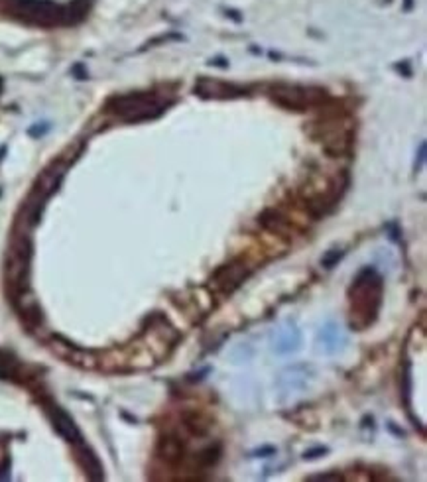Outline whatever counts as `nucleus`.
<instances>
[{"label": "nucleus", "mask_w": 427, "mask_h": 482, "mask_svg": "<svg viewBox=\"0 0 427 482\" xmlns=\"http://www.w3.org/2000/svg\"><path fill=\"white\" fill-rule=\"evenodd\" d=\"M352 315L357 319H364L362 327H368L373 323L378 309L382 303V278L374 268H364L352 280Z\"/></svg>", "instance_id": "obj_1"}, {"label": "nucleus", "mask_w": 427, "mask_h": 482, "mask_svg": "<svg viewBox=\"0 0 427 482\" xmlns=\"http://www.w3.org/2000/svg\"><path fill=\"white\" fill-rule=\"evenodd\" d=\"M112 110L126 122H140L156 119L164 112L165 105L150 95H124L110 100Z\"/></svg>", "instance_id": "obj_2"}, {"label": "nucleus", "mask_w": 427, "mask_h": 482, "mask_svg": "<svg viewBox=\"0 0 427 482\" xmlns=\"http://www.w3.org/2000/svg\"><path fill=\"white\" fill-rule=\"evenodd\" d=\"M270 93H272V99L280 107L290 110L309 109L325 97V93L321 89L299 87V85H287V83H278L272 87Z\"/></svg>", "instance_id": "obj_3"}, {"label": "nucleus", "mask_w": 427, "mask_h": 482, "mask_svg": "<svg viewBox=\"0 0 427 482\" xmlns=\"http://www.w3.org/2000/svg\"><path fill=\"white\" fill-rule=\"evenodd\" d=\"M195 93L199 97H205V99H227V97H241V95L246 93V89L219 83V81H211L207 77H203V79H199V83L195 85Z\"/></svg>", "instance_id": "obj_4"}, {"label": "nucleus", "mask_w": 427, "mask_h": 482, "mask_svg": "<svg viewBox=\"0 0 427 482\" xmlns=\"http://www.w3.org/2000/svg\"><path fill=\"white\" fill-rule=\"evenodd\" d=\"M248 268L244 264H229L225 268H220L219 272L215 274V282H217V287L223 289L225 294H230L232 289H237L239 285L242 284V280L248 276Z\"/></svg>", "instance_id": "obj_5"}, {"label": "nucleus", "mask_w": 427, "mask_h": 482, "mask_svg": "<svg viewBox=\"0 0 427 482\" xmlns=\"http://www.w3.org/2000/svg\"><path fill=\"white\" fill-rule=\"evenodd\" d=\"M272 345H274V351L280 352V354L296 351V349H299V345H301V335H299V331H297L294 323H284L274 333Z\"/></svg>", "instance_id": "obj_6"}, {"label": "nucleus", "mask_w": 427, "mask_h": 482, "mask_svg": "<svg viewBox=\"0 0 427 482\" xmlns=\"http://www.w3.org/2000/svg\"><path fill=\"white\" fill-rule=\"evenodd\" d=\"M50 417H52V423H54L55 431L66 439V441H69V443H79V441H81V433H79V429H77L75 421L67 416L61 407H52V409H50Z\"/></svg>", "instance_id": "obj_7"}, {"label": "nucleus", "mask_w": 427, "mask_h": 482, "mask_svg": "<svg viewBox=\"0 0 427 482\" xmlns=\"http://www.w3.org/2000/svg\"><path fill=\"white\" fill-rule=\"evenodd\" d=\"M319 340H323V347H325V352H335L339 349L340 345V333L337 329V325L329 323L327 327H323L321 333H319Z\"/></svg>", "instance_id": "obj_8"}, {"label": "nucleus", "mask_w": 427, "mask_h": 482, "mask_svg": "<svg viewBox=\"0 0 427 482\" xmlns=\"http://www.w3.org/2000/svg\"><path fill=\"white\" fill-rule=\"evenodd\" d=\"M186 423L187 428L191 429L193 433H197V435H205L209 428H211V421L205 416L197 414V412H193L191 416H186Z\"/></svg>", "instance_id": "obj_9"}, {"label": "nucleus", "mask_w": 427, "mask_h": 482, "mask_svg": "<svg viewBox=\"0 0 427 482\" xmlns=\"http://www.w3.org/2000/svg\"><path fill=\"white\" fill-rule=\"evenodd\" d=\"M220 457V445H209L207 449L203 451L201 455H199V462L203 465V467H211V465H215L217 460H219Z\"/></svg>", "instance_id": "obj_10"}, {"label": "nucleus", "mask_w": 427, "mask_h": 482, "mask_svg": "<svg viewBox=\"0 0 427 482\" xmlns=\"http://www.w3.org/2000/svg\"><path fill=\"white\" fill-rule=\"evenodd\" d=\"M343 256H345L343 250H329V253L323 254V258H321V266H323V268H327V270H331L333 266H337V264L343 260Z\"/></svg>", "instance_id": "obj_11"}, {"label": "nucleus", "mask_w": 427, "mask_h": 482, "mask_svg": "<svg viewBox=\"0 0 427 482\" xmlns=\"http://www.w3.org/2000/svg\"><path fill=\"white\" fill-rule=\"evenodd\" d=\"M327 453V449L325 447H317V449H311V451H306V455H304V459L306 460H313V459H319V457H323Z\"/></svg>", "instance_id": "obj_12"}, {"label": "nucleus", "mask_w": 427, "mask_h": 482, "mask_svg": "<svg viewBox=\"0 0 427 482\" xmlns=\"http://www.w3.org/2000/svg\"><path fill=\"white\" fill-rule=\"evenodd\" d=\"M309 481H340V474H317V476H309Z\"/></svg>", "instance_id": "obj_13"}, {"label": "nucleus", "mask_w": 427, "mask_h": 482, "mask_svg": "<svg viewBox=\"0 0 427 482\" xmlns=\"http://www.w3.org/2000/svg\"><path fill=\"white\" fill-rule=\"evenodd\" d=\"M6 374H8V364L4 361V356L0 354V378H4Z\"/></svg>", "instance_id": "obj_14"}]
</instances>
